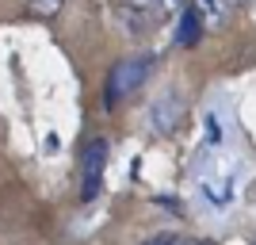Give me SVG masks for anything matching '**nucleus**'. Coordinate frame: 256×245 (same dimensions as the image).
I'll return each instance as SVG.
<instances>
[{
  "instance_id": "7",
  "label": "nucleus",
  "mask_w": 256,
  "mask_h": 245,
  "mask_svg": "<svg viewBox=\"0 0 256 245\" xmlns=\"http://www.w3.org/2000/svg\"><path fill=\"white\" fill-rule=\"evenodd\" d=\"M188 4H192V0H157V12H164V16H168V12H184Z\"/></svg>"
},
{
  "instance_id": "8",
  "label": "nucleus",
  "mask_w": 256,
  "mask_h": 245,
  "mask_svg": "<svg viewBox=\"0 0 256 245\" xmlns=\"http://www.w3.org/2000/svg\"><path fill=\"white\" fill-rule=\"evenodd\" d=\"M237 4H245V0H234V8H237Z\"/></svg>"
},
{
  "instance_id": "3",
  "label": "nucleus",
  "mask_w": 256,
  "mask_h": 245,
  "mask_svg": "<svg viewBox=\"0 0 256 245\" xmlns=\"http://www.w3.org/2000/svg\"><path fill=\"white\" fill-rule=\"evenodd\" d=\"M192 8L199 12L203 31H218V27H226V20H230L234 0H192Z\"/></svg>"
},
{
  "instance_id": "5",
  "label": "nucleus",
  "mask_w": 256,
  "mask_h": 245,
  "mask_svg": "<svg viewBox=\"0 0 256 245\" xmlns=\"http://www.w3.org/2000/svg\"><path fill=\"white\" fill-rule=\"evenodd\" d=\"M27 8H31V16H42V20H50V16H58V12H62V0H31Z\"/></svg>"
},
{
  "instance_id": "6",
  "label": "nucleus",
  "mask_w": 256,
  "mask_h": 245,
  "mask_svg": "<svg viewBox=\"0 0 256 245\" xmlns=\"http://www.w3.org/2000/svg\"><path fill=\"white\" fill-rule=\"evenodd\" d=\"M142 245H210V241H199V237H172V234H157V237H150V241H142Z\"/></svg>"
},
{
  "instance_id": "4",
  "label": "nucleus",
  "mask_w": 256,
  "mask_h": 245,
  "mask_svg": "<svg viewBox=\"0 0 256 245\" xmlns=\"http://www.w3.org/2000/svg\"><path fill=\"white\" fill-rule=\"evenodd\" d=\"M203 35V20H199V12L188 4V8L180 12V43L184 46H195V39Z\"/></svg>"
},
{
  "instance_id": "1",
  "label": "nucleus",
  "mask_w": 256,
  "mask_h": 245,
  "mask_svg": "<svg viewBox=\"0 0 256 245\" xmlns=\"http://www.w3.org/2000/svg\"><path fill=\"white\" fill-rule=\"evenodd\" d=\"M146 73H150V58H126V62H118L115 69H111V77H107V107H115L118 100H126L134 88L146 81Z\"/></svg>"
},
{
  "instance_id": "2",
  "label": "nucleus",
  "mask_w": 256,
  "mask_h": 245,
  "mask_svg": "<svg viewBox=\"0 0 256 245\" xmlns=\"http://www.w3.org/2000/svg\"><path fill=\"white\" fill-rule=\"evenodd\" d=\"M104 165H107V142L92 138L84 146V153H80V180H84L80 195H84V199H96L100 184H104Z\"/></svg>"
}]
</instances>
